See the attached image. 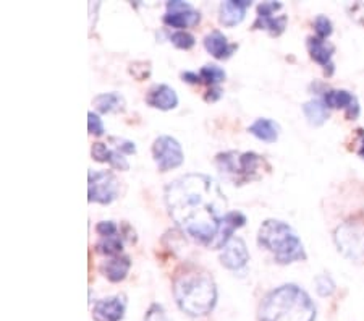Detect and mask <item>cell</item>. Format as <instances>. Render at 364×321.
<instances>
[{"instance_id":"12","label":"cell","mask_w":364,"mask_h":321,"mask_svg":"<svg viewBox=\"0 0 364 321\" xmlns=\"http://www.w3.org/2000/svg\"><path fill=\"white\" fill-rule=\"evenodd\" d=\"M127 312V297L112 295L94 303L92 320L94 321H122Z\"/></svg>"},{"instance_id":"3","label":"cell","mask_w":364,"mask_h":321,"mask_svg":"<svg viewBox=\"0 0 364 321\" xmlns=\"http://www.w3.org/2000/svg\"><path fill=\"white\" fill-rule=\"evenodd\" d=\"M257 318L259 321H316V307L296 284H284L264 297Z\"/></svg>"},{"instance_id":"5","label":"cell","mask_w":364,"mask_h":321,"mask_svg":"<svg viewBox=\"0 0 364 321\" xmlns=\"http://www.w3.org/2000/svg\"><path fill=\"white\" fill-rule=\"evenodd\" d=\"M215 166L222 175L230 179L235 185L248 184L251 180L259 179V171L264 166V157L248 151H225L215 156Z\"/></svg>"},{"instance_id":"35","label":"cell","mask_w":364,"mask_h":321,"mask_svg":"<svg viewBox=\"0 0 364 321\" xmlns=\"http://www.w3.org/2000/svg\"><path fill=\"white\" fill-rule=\"evenodd\" d=\"M222 95H224V91H222L220 86H213V88H209V91L204 95V101L205 102H215V101H219Z\"/></svg>"},{"instance_id":"1","label":"cell","mask_w":364,"mask_h":321,"mask_svg":"<svg viewBox=\"0 0 364 321\" xmlns=\"http://www.w3.org/2000/svg\"><path fill=\"white\" fill-rule=\"evenodd\" d=\"M168 216L193 241L210 247L227 214V198L205 174H185L164 189Z\"/></svg>"},{"instance_id":"28","label":"cell","mask_w":364,"mask_h":321,"mask_svg":"<svg viewBox=\"0 0 364 321\" xmlns=\"http://www.w3.org/2000/svg\"><path fill=\"white\" fill-rule=\"evenodd\" d=\"M314 29H316V36L321 39H327L333 31V25L326 15H319L318 19L314 20Z\"/></svg>"},{"instance_id":"2","label":"cell","mask_w":364,"mask_h":321,"mask_svg":"<svg viewBox=\"0 0 364 321\" xmlns=\"http://www.w3.org/2000/svg\"><path fill=\"white\" fill-rule=\"evenodd\" d=\"M173 297L181 312L190 317H205L217 303V285L210 274L195 265H188L175 274Z\"/></svg>"},{"instance_id":"27","label":"cell","mask_w":364,"mask_h":321,"mask_svg":"<svg viewBox=\"0 0 364 321\" xmlns=\"http://www.w3.org/2000/svg\"><path fill=\"white\" fill-rule=\"evenodd\" d=\"M316 290H318V294L321 297H328L336 292V283H333L332 278L327 276V274H319V276L316 278Z\"/></svg>"},{"instance_id":"20","label":"cell","mask_w":364,"mask_h":321,"mask_svg":"<svg viewBox=\"0 0 364 321\" xmlns=\"http://www.w3.org/2000/svg\"><path fill=\"white\" fill-rule=\"evenodd\" d=\"M132 268V258L127 255L112 256V258L105 260L101 265V273L110 283H120L127 278L128 271Z\"/></svg>"},{"instance_id":"4","label":"cell","mask_w":364,"mask_h":321,"mask_svg":"<svg viewBox=\"0 0 364 321\" xmlns=\"http://www.w3.org/2000/svg\"><path fill=\"white\" fill-rule=\"evenodd\" d=\"M259 247L269 250L279 265H290L308 258L301 238L291 227L279 219H267L257 232Z\"/></svg>"},{"instance_id":"8","label":"cell","mask_w":364,"mask_h":321,"mask_svg":"<svg viewBox=\"0 0 364 321\" xmlns=\"http://www.w3.org/2000/svg\"><path fill=\"white\" fill-rule=\"evenodd\" d=\"M152 157H154L159 172H168L177 169L185 161L181 144L173 137L161 135L152 143Z\"/></svg>"},{"instance_id":"16","label":"cell","mask_w":364,"mask_h":321,"mask_svg":"<svg viewBox=\"0 0 364 321\" xmlns=\"http://www.w3.org/2000/svg\"><path fill=\"white\" fill-rule=\"evenodd\" d=\"M246 224V216L240 211H228L220 223V229L217 232L214 242L209 248H224V245L233 237V232Z\"/></svg>"},{"instance_id":"14","label":"cell","mask_w":364,"mask_h":321,"mask_svg":"<svg viewBox=\"0 0 364 321\" xmlns=\"http://www.w3.org/2000/svg\"><path fill=\"white\" fill-rule=\"evenodd\" d=\"M324 102L328 109H345L350 120L358 119L360 115V104L356 96L345 90H328L324 93Z\"/></svg>"},{"instance_id":"18","label":"cell","mask_w":364,"mask_h":321,"mask_svg":"<svg viewBox=\"0 0 364 321\" xmlns=\"http://www.w3.org/2000/svg\"><path fill=\"white\" fill-rule=\"evenodd\" d=\"M251 7L250 0H227L220 4L219 20L224 26L232 28L245 20L246 10Z\"/></svg>"},{"instance_id":"6","label":"cell","mask_w":364,"mask_h":321,"mask_svg":"<svg viewBox=\"0 0 364 321\" xmlns=\"http://www.w3.org/2000/svg\"><path fill=\"white\" fill-rule=\"evenodd\" d=\"M333 241L345 258L355 263H364V223L346 221L340 224L333 233Z\"/></svg>"},{"instance_id":"7","label":"cell","mask_w":364,"mask_h":321,"mask_svg":"<svg viewBox=\"0 0 364 321\" xmlns=\"http://www.w3.org/2000/svg\"><path fill=\"white\" fill-rule=\"evenodd\" d=\"M122 182L110 171H90L87 174V201L110 204L120 196Z\"/></svg>"},{"instance_id":"11","label":"cell","mask_w":364,"mask_h":321,"mask_svg":"<svg viewBox=\"0 0 364 321\" xmlns=\"http://www.w3.org/2000/svg\"><path fill=\"white\" fill-rule=\"evenodd\" d=\"M219 258H220L222 266L227 268V270L230 271L243 270L250 261V252L243 238L232 237L230 241L224 245Z\"/></svg>"},{"instance_id":"30","label":"cell","mask_w":364,"mask_h":321,"mask_svg":"<svg viewBox=\"0 0 364 321\" xmlns=\"http://www.w3.org/2000/svg\"><path fill=\"white\" fill-rule=\"evenodd\" d=\"M109 142L115 146V149L122 154H134L136 153V144L127 138H120V137H110Z\"/></svg>"},{"instance_id":"29","label":"cell","mask_w":364,"mask_h":321,"mask_svg":"<svg viewBox=\"0 0 364 321\" xmlns=\"http://www.w3.org/2000/svg\"><path fill=\"white\" fill-rule=\"evenodd\" d=\"M87 130H90L91 135H96V137H102L105 132L102 119L99 117V114L92 112V110L87 112Z\"/></svg>"},{"instance_id":"25","label":"cell","mask_w":364,"mask_h":321,"mask_svg":"<svg viewBox=\"0 0 364 321\" xmlns=\"http://www.w3.org/2000/svg\"><path fill=\"white\" fill-rule=\"evenodd\" d=\"M199 77H201L203 83L213 88V86H219L222 81H225L227 73L224 72V68L215 65V63H208V65H204L201 70H199Z\"/></svg>"},{"instance_id":"9","label":"cell","mask_w":364,"mask_h":321,"mask_svg":"<svg viewBox=\"0 0 364 321\" xmlns=\"http://www.w3.org/2000/svg\"><path fill=\"white\" fill-rule=\"evenodd\" d=\"M284 9L280 2H262L257 5V16L252 23V29H264L271 33L272 36H280L285 31L289 16L287 15H275V11Z\"/></svg>"},{"instance_id":"19","label":"cell","mask_w":364,"mask_h":321,"mask_svg":"<svg viewBox=\"0 0 364 321\" xmlns=\"http://www.w3.org/2000/svg\"><path fill=\"white\" fill-rule=\"evenodd\" d=\"M91 156L94 161L97 162H107V164L112 167V169H117V171H128L130 169V162L127 161V157L123 156L122 153H119L117 149H110L107 148V144L105 143H94L91 146Z\"/></svg>"},{"instance_id":"33","label":"cell","mask_w":364,"mask_h":321,"mask_svg":"<svg viewBox=\"0 0 364 321\" xmlns=\"http://www.w3.org/2000/svg\"><path fill=\"white\" fill-rule=\"evenodd\" d=\"M348 11H350L351 19H355L358 23H360V25L364 26V2H358V4L350 5Z\"/></svg>"},{"instance_id":"36","label":"cell","mask_w":364,"mask_h":321,"mask_svg":"<svg viewBox=\"0 0 364 321\" xmlns=\"http://www.w3.org/2000/svg\"><path fill=\"white\" fill-rule=\"evenodd\" d=\"M180 77H181V80L186 81V83H191V85L203 83L201 77H199V73H195V72H181Z\"/></svg>"},{"instance_id":"10","label":"cell","mask_w":364,"mask_h":321,"mask_svg":"<svg viewBox=\"0 0 364 321\" xmlns=\"http://www.w3.org/2000/svg\"><path fill=\"white\" fill-rule=\"evenodd\" d=\"M162 20L167 26L177 28L178 31H185L183 28L196 26L201 21V11L188 2L172 0V2H167V14L164 15Z\"/></svg>"},{"instance_id":"26","label":"cell","mask_w":364,"mask_h":321,"mask_svg":"<svg viewBox=\"0 0 364 321\" xmlns=\"http://www.w3.org/2000/svg\"><path fill=\"white\" fill-rule=\"evenodd\" d=\"M168 39H170V43L175 46V48L183 49V51L195 48V44H196V38L188 31H175L170 34Z\"/></svg>"},{"instance_id":"32","label":"cell","mask_w":364,"mask_h":321,"mask_svg":"<svg viewBox=\"0 0 364 321\" xmlns=\"http://www.w3.org/2000/svg\"><path fill=\"white\" fill-rule=\"evenodd\" d=\"M119 226H117L114 221H101V223H97L96 226V232L101 237L115 236V233H119Z\"/></svg>"},{"instance_id":"34","label":"cell","mask_w":364,"mask_h":321,"mask_svg":"<svg viewBox=\"0 0 364 321\" xmlns=\"http://www.w3.org/2000/svg\"><path fill=\"white\" fill-rule=\"evenodd\" d=\"M120 232H122L123 238H125V242H128V243H136V241H138L136 232H134V229H133V227H132L130 224H128V223H122Z\"/></svg>"},{"instance_id":"24","label":"cell","mask_w":364,"mask_h":321,"mask_svg":"<svg viewBox=\"0 0 364 321\" xmlns=\"http://www.w3.org/2000/svg\"><path fill=\"white\" fill-rule=\"evenodd\" d=\"M123 245H125V238H123L122 232L119 231V233L110 237H101V241L96 243V252L105 255V256H119L123 250Z\"/></svg>"},{"instance_id":"37","label":"cell","mask_w":364,"mask_h":321,"mask_svg":"<svg viewBox=\"0 0 364 321\" xmlns=\"http://www.w3.org/2000/svg\"><path fill=\"white\" fill-rule=\"evenodd\" d=\"M356 143H358L356 153L360 154L363 159H364V128H360V130H356Z\"/></svg>"},{"instance_id":"21","label":"cell","mask_w":364,"mask_h":321,"mask_svg":"<svg viewBox=\"0 0 364 321\" xmlns=\"http://www.w3.org/2000/svg\"><path fill=\"white\" fill-rule=\"evenodd\" d=\"M248 132L252 137H256L264 143H275L280 135V127L275 120L261 117V119H256L252 122L248 127Z\"/></svg>"},{"instance_id":"22","label":"cell","mask_w":364,"mask_h":321,"mask_svg":"<svg viewBox=\"0 0 364 321\" xmlns=\"http://www.w3.org/2000/svg\"><path fill=\"white\" fill-rule=\"evenodd\" d=\"M92 106L101 114L123 112L127 106V101L120 93H102V95H97L92 99Z\"/></svg>"},{"instance_id":"23","label":"cell","mask_w":364,"mask_h":321,"mask_svg":"<svg viewBox=\"0 0 364 321\" xmlns=\"http://www.w3.org/2000/svg\"><path fill=\"white\" fill-rule=\"evenodd\" d=\"M303 112L309 124L314 127L322 125L328 119V107L324 99H311V101L304 102Z\"/></svg>"},{"instance_id":"31","label":"cell","mask_w":364,"mask_h":321,"mask_svg":"<svg viewBox=\"0 0 364 321\" xmlns=\"http://www.w3.org/2000/svg\"><path fill=\"white\" fill-rule=\"evenodd\" d=\"M144 321H170V320L167 318L166 310H164L162 305H159V303H152L148 313L144 315Z\"/></svg>"},{"instance_id":"15","label":"cell","mask_w":364,"mask_h":321,"mask_svg":"<svg viewBox=\"0 0 364 321\" xmlns=\"http://www.w3.org/2000/svg\"><path fill=\"white\" fill-rule=\"evenodd\" d=\"M146 104L159 110H172L178 106V96L168 85H154L146 95Z\"/></svg>"},{"instance_id":"13","label":"cell","mask_w":364,"mask_h":321,"mask_svg":"<svg viewBox=\"0 0 364 321\" xmlns=\"http://www.w3.org/2000/svg\"><path fill=\"white\" fill-rule=\"evenodd\" d=\"M306 48L311 58L324 68L327 77H332L333 72H336V63L332 60L333 54H336V46L331 41L321 39L318 36H309L306 41Z\"/></svg>"},{"instance_id":"17","label":"cell","mask_w":364,"mask_h":321,"mask_svg":"<svg viewBox=\"0 0 364 321\" xmlns=\"http://www.w3.org/2000/svg\"><path fill=\"white\" fill-rule=\"evenodd\" d=\"M204 48L217 60H225L238 49V44H230L224 33L219 31V29H214V31L205 34Z\"/></svg>"}]
</instances>
